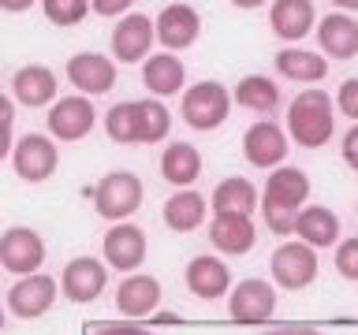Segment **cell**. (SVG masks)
<instances>
[{"mask_svg": "<svg viewBox=\"0 0 358 335\" xmlns=\"http://www.w3.org/2000/svg\"><path fill=\"white\" fill-rule=\"evenodd\" d=\"M306 198H310V179L302 168H280V172L268 175V183L262 190V216L268 223V231L291 234L295 212L302 209Z\"/></svg>", "mask_w": 358, "mask_h": 335, "instance_id": "cell-1", "label": "cell"}, {"mask_svg": "<svg viewBox=\"0 0 358 335\" xmlns=\"http://www.w3.org/2000/svg\"><path fill=\"white\" fill-rule=\"evenodd\" d=\"M287 131L291 138L306 149H321L336 131V112H332V97L324 89H302L287 108Z\"/></svg>", "mask_w": 358, "mask_h": 335, "instance_id": "cell-2", "label": "cell"}, {"mask_svg": "<svg viewBox=\"0 0 358 335\" xmlns=\"http://www.w3.org/2000/svg\"><path fill=\"white\" fill-rule=\"evenodd\" d=\"M183 123L194 131H217L231 112V94L220 82H194L183 94Z\"/></svg>", "mask_w": 358, "mask_h": 335, "instance_id": "cell-3", "label": "cell"}, {"mask_svg": "<svg viewBox=\"0 0 358 335\" xmlns=\"http://www.w3.org/2000/svg\"><path fill=\"white\" fill-rule=\"evenodd\" d=\"M142 205V179L134 172H108L94 186V209L105 220H127Z\"/></svg>", "mask_w": 358, "mask_h": 335, "instance_id": "cell-4", "label": "cell"}, {"mask_svg": "<svg viewBox=\"0 0 358 335\" xmlns=\"http://www.w3.org/2000/svg\"><path fill=\"white\" fill-rule=\"evenodd\" d=\"M268 265H273V279L284 290H302L317 279V253H313V246H306L302 239L284 242Z\"/></svg>", "mask_w": 358, "mask_h": 335, "instance_id": "cell-5", "label": "cell"}, {"mask_svg": "<svg viewBox=\"0 0 358 335\" xmlns=\"http://www.w3.org/2000/svg\"><path fill=\"white\" fill-rule=\"evenodd\" d=\"M56 164H60V153H56V142H49L45 134H27V138L15 142V153H11V168L22 183H45L52 179Z\"/></svg>", "mask_w": 358, "mask_h": 335, "instance_id": "cell-6", "label": "cell"}, {"mask_svg": "<svg viewBox=\"0 0 358 335\" xmlns=\"http://www.w3.org/2000/svg\"><path fill=\"white\" fill-rule=\"evenodd\" d=\"M45 265V242L30 228H8L0 234V268L15 276H30Z\"/></svg>", "mask_w": 358, "mask_h": 335, "instance_id": "cell-7", "label": "cell"}, {"mask_svg": "<svg viewBox=\"0 0 358 335\" xmlns=\"http://www.w3.org/2000/svg\"><path fill=\"white\" fill-rule=\"evenodd\" d=\"M97 123V112L90 105V97H60L49 112V134L60 142H83Z\"/></svg>", "mask_w": 358, "mask_h": 335, "instance_id": "cell-8", "label": "cell"}, {"mask_svg": "<svg viewBox=\"0 0 358 335\" xmlns=\"http://www.w3.org/2000/svg\"><path fill=\"white\" fill-rule=\"evenodd\" d=\"M153 38L164 45V49H190L201 38V15L190 4H168L161 15L153 19Z\"/></svg>", "mask_w": 358, "mask_h": 335, "instance_id": "cell-9", "label": "cell"}, {"mask_svg": "<svg viewBox=\"0 0 358 335\" xmlns=\"http://www.w3.org/2000/svg\"><path fill=\"white\" fill-rule=\"evenodd\" d=\"M276 309V290L265 279H243L228 298V313L235 324H262Z\"/></svg>", "mask_w": 358, "mask_h": 335, "instance_id": "cell-10", "label": "cell"}, {"mask_svg": "<svg viewBox=\"0 0 358 335\" xmlns=\"http://www.w3.org/2000/svg\"><path fill=\"white\" fill-rule=\"evenodd\" d=\"M153 19L142 15V11H123V19L116 22V30H112V52H116L120 64H138L145 60V52H150L153 45Z\"/></svg>", "mask_w": 358, "mask_h": 335, "instance_id": "cell-11", "label": "cell"}, {"mask_svg": "<svg viewBox=\"0 0 358 335\" xmlns=\"http://www.w3.org/2000/svg\"><path fill=\"white\" fill-rule=\"evenodd\" d=\"M67 78L75 82L78 94L101 97L116 86V64L101 52H75L71 60H67Z\"/></svg>", "mask_w": 358, "mask_h": 335, "instance_id": "cell-12", "label": "cell"}, {"mask_svg": "<svg viewBox=\"0 0 358 335\" xmlns=\"http://www.w3.org/2000/svg\"><path fill=\"white\" fill-rule=\"evenodd\" d=\"M287 145H291L287 134L280 131L273 119L254 123V127L243 134V156H246L254 168H276V164H284Z\"/></svg>", "mask_w": 358, "mask_h": 335, "instance_id": "cell-13", "label": "cell"}, {"mask_svg": "<svg viewBox=\"0 0 358 335\" xmlns=\"http://www.w3.org/2000/svg\"><path fill=\"white\" fill-rule=\"evenodd\" d=\"M52 302H56V283L41 272L22 276L19 283L8 290V309L22 320H34V317H41V313H49Z\"/></svg>", "mask_w": 358, "mask_h": 335, "instance_id": "cell-14", "label": "cell"}, {"mask_svg": "<svg viewBox=\"0 0 358 335\" xmlns=\"http://www.w3.org/2000/svg\"><path fill=\"white\" fill-rule=\"evenodd\" d=\"M105 279H108V272L101 261H94V257H75V261H67L64 276H60V290L75 306H86V302H94L105 290Z\"/></svg>", "mask_w": 358, "mask_h": 335, "instance_id": "cell-15", "label": "cell"}, {"mask_svg": "<svg viewBox=\"0 0 358 335\" xmlns=\"http://www.w3.org/2000/svg\"><path fill=\"white\" fill-rule=\"evenodd\" d=\"M209 242L224 253H250L254 242H257V231H254V220L246 212H217L209 223Z\"/></svg>", "mask_w": 358, "mask_h": 335, "instance_id": "cell-16", "label": "cell"}, {"mask_svg": "<svg viewBox=\"0 0 358 335\" xmlns=\"http://www.w3.org/2000/svg\"><path fill=\"white\" fill-rule=\"evenodd\" d=\"M105 261L120 272H134L145 261V231L134 228V223H116L105 234Z\"/></svg>", "mask_w": 358, "mask_h": 335, "instance_id": "cell-17", "label": "cell"}, {"mask_svg": "<svg viewBox=\"0 0 358 335\" xmlns=\"http://www.w3.org/2000/svg\"><path fill=\"white\" fill-rule=\"evenodd\" d=\"M317 41L321 52H329L332 60H355L358 56V22L343 11H332L317 22Z\"/></svg>", "mask_w": 358, "mask_h": 335, "instance_id": "cell-18", "label": "cell"}, {"mask_svg": "<svg viewBox=\"0 0 358 335\" xmlns=\"http://www.w3.org/2000/svg\"><path fill=\"white\" fill-rule=\"evenodd\" d=\"M56 75L49 71V67H41V64H27V67H19L15 78H11V94H15L19 105H27V108H45L49 100H56Z\"/></svg>", "mask_w": 358, "mask_h": 335, "instance_id": "cell-19", "label": "cell"}, {"mask_svg": "<svg viewBox=\"0 0 358 335\" xmlns=\"http://www.w3.org/2000/svg\"><path fill=\"white\" fill-rule=\"evenodd\" d=\"M268 22H273V34L284 41H302L313 30V0H273V11H268Z\"/></svg>", "mask_w": 358, "mask_h": 335, "instance_id": "cell-20", "label": "cell"}, {"mask_svg": "<svg viewBox=\"0 0 358 335\" xmlns=\"http://www.w3.org/2000/svg\"><path fill=\"white\" fill-rule=\"evenodd\" d=\"M142 82L145 89H150L153 97H172L183 89L187 82V67L179 56L172 52H157V56H145V64H142Z\"/></svg>", "mask_w": 358, "mask_h": 335, "instance_id": "cell-21", "label": "cell"}, {"mask_svg": "<svg viewBox=\"0 0 358 335\" xmlns=\"http://www.w3.org/2000/svg\"><path fill=\"white\" fill-rule=\"evenodd\" d=\"M157 302H161V283H157L153 276H127L116 290V309L123 313V317H150V313L157 309Z\"/></svg>", "mask_w": 358, "mask_h": 335, "instance_id": "cell-22", "label": "cell"}, {"mask_svg": "<svg viewBox=\"0 0 358 335\" xmlns=\"http://www.w3.org/2000/svg\"><path fill=\"white\" fill-rule=\"evenodd\" d=\"M291 231H295L306 246L321 250V246H336V239H340V220H336V212L324 209V205H306V209L295 212V228Z\"/></svg>", "mask_w": 358, "mask_h": 335, "instance_id": "cell-23", "label": "cell"}, {"mask_svg": "<svg viewBox=\"0 0 358 335\" xmlns=\"http://www.w3.org/2000/svg\"><path fill=\"white\" fill-rule=\"evenodd\" d=\"M187 287L194 290L198 298L213 302V298H220L224 290L231 287V272H228V265H224V261L201 253V257H194V261L187 265Z\"/></svg>", "mask_w": 358, "mask_h": 335, "instance_id": "cell-24", "label": "cell"}, {"mask_svg": "<svg viewBox=\"0 0 358 335\" xmlns=\"http://www.w3.org/2000/svg\"><path fill=\"white\" fill-rule=\"evenodd\" d=\"M161 175L172 186H190L201 175V153L190 142H172L161 156Z\"/></svg>", "mask_w": 358, "mask_h": 335, "instance_id": "cell-25", "label": "cell"}, {"mask_svg": "<svg viewBox=\"0 0 358 335\" xmlns=\"http://www.w3.org/2000/svg\"><path fill=\"white\" fill-rule=\"evenodd\" d=\"M276 71L291 82H321L329 75V60L310 49H284L276 52Z\"/></svg>", "mask_w": 358, "mask_h": 335, "instance_id": "cell-26", "label": "cell"}, {"mask_svg": "<svg viewBox=\"0 0 358 335\" xmlns=\"http://www.w3.org/2000/svg\"><path fill=\"white\" fill-rule=\"evenodd\" d=\"M201 220H206V198H201L198 190L179 186L176 194L164 201V223L172 231H194Z\"/></svg>", "mask_w": 358, "mask_h": 335, "instance_id": "cell-27", "label": "cell"}, {"mask_svg": "<svg viewBox=\"0 0 358 335\" xmlns=\"http://www.w3.org/2000/svg\"><path fill=\"white\" fill-rule=\"evenodd\" d=\"M168 131H172V116H168V108L161 105V100L157 97L134 100V145L161 142Z\"/></svg>", "mask_w": 358, "mask_h": 335, "instance_id": "cell-28", "label": "cell"}, {"mask_svg": "<svg viewBox=\"0 0 358 335\" xmlns=\"http://www.w3.org/2000/svg\"><path fill=\"white\" fill-rule=\"evenodd\" d=\"M209 205H213V212H246V216H250L254 205H257V190H254L250 179L231 175V179H224V183H217Z\"/></svg>", "mask_w": 358, "mask_h": 335, "instance_id": "cell-29", "label": "cell"}, {"mask_svg": "<svg viewBox=\"0 0 358 335\" xmlns=\"http://www.w3.org/2000/svg\"><path fill=\"white\" fill-rule=\"evenodd\" d=\"M235 100L250 112H273L280 105V89L273 78L265 75H246L239 86H235Z\"/></svg>", "mask_w": 358, "mask_h": 335, "instance_id": "cell-30", "label": "cell"}, {"mask_svg": "<svg viewBox=\"0 0 358 335\" xmlns=\"http://www.w3.org/2000/svg\"><path fill=\"white\" fill-rule=\"evenodd\" d=\"M105 134L120 145H134V100H120L105 116Z\"/></svg>", "mask_w": 358, "mask_h": 335, "instance_id": "cell-31", "label": "cell"}, {"mask_svg": "<svg viewBox=\"0 0 358 335\" xmlns=\"http://www.w3.org/2000/svg\"><path fill=\"white\" fill-rule=\"evenodd\" d=\"M45 19L56 22V27H78L90 11V0H41Z\"/></svg>", "mask_w": 358, "mask_h": 335, "instance_id": "cell-32", "label": "cell"}, {"mask_svg": "<svg viewBox=\"0 0 358 335\" xmlns=\"http://www.w3.org/2000/svg\"><path fill=\"white\" fill-rule=\"evenodd\" d=\"M336 272L358 283V239H343L336 246Z\"/></svg>", "mask_w": 358, "mask_h": 335, "instance_id": "cell-33", "label": "cell"}, {"mask_svg": "<svg viewBox=\"0 0 358 335\" xmlns=\"http://www.w3.org/2000/svg\"><path fill=\"white\" fill-rule=\"evenodd\" d=\"M336 108H340L347 119L358 123V78H347V82L340 86V94H336Z\"/></svg>", "mask_w": 358, "mask_h": 335, "instance_id": "cell-34", "label": "cell"}, {"mask_svg": "<svg viewBox=\"0 0 358 335\" xmlns=\"http://www.w3.org/2000/svg\"><path fill=\"white\" fill-rule=\"evenodd\" d=\"M134 0H90V11H97L101 19H112V15H123V11H131Z\"/></svg>", "mask_w": 358, "mask_h": 335, "instance_id": "cell-35", "label": "cell"}, {"mask_svg": "<svg viewBox=\"0 0 358 335\" xmlns=\"http://www.w3.org/2000/svg\"><path fill=\"white\" fill-rule=\"evenodd\" d=\"M343 161H347V164H351L355 172H358V123H355V127L343 134Z\"/></svg>", "mask_w": 358, "mask_h": 335, "instance_id": "cell-36", "label": "cell"}, {"mask_svg": "<svg viewBox=\"0 0 358 335\" xmlns=\"http://www.w3.org/2000/svg\"><path fill=\"white\" fill-rule=\"evenodd\" d=\"M94 335H153L145 328H131V324H105V328H97Z\"/></svg>", "mask_w": 358, "mask_h": 335, "instance_id": "cell-37", "label": "cell"}, {"mask_svg": "<svg viewBox=\"0 0 358 335\" xmlns=\"http://www.w3.org/2000/svg\"><path fill=\"white\" fill-rule=\"evenodd\" d=\"M38 0H0V8L4 11H11V15H22V11H30Z\"/></svg>", "mask_w": 358, "mask_h": 335, "instance_id": "cell-38", "label": "cell"}, {"mask_svg": "<svg viewBox=\"0 0 358 335\" xmlns=\"http://www.w3.org/2000/svg\"><path fill=\"white\" fill-rule=\"evenodd\" d=\"M265 335H321V332L317 328H302V324H291V328H273Z\"/></svg>", "mask_w": 358, "mask_h": 335, "instance_id": "cell-39", "label": "cell"}, {"mask_svg": "<svg viewBox=\"0 0 358 335\" xmlns=\"http://www.w3.org/2000/svg\"><path fill=\"white\" fill-rule=\"evenodd\" d=\"M11 156V123H0V161Z\"/></svg>", "mask_w": 358, "mask_h": 335, "instance_id": "cell-40", "label": "cell"}, {"mask_svg": "<svg viewBox=\"0 0 358 335\" xmlns=\"http://www.w3.org/2000/svg\"><path fill=\"white\" fill-rule=\"evenodd\" d=\"M0 123H15V105L8 94H0Z\"/></svg>", "mask_w": 358, "mask_h": 335, "instance_id": "cell-41", "label": "cell"}, {"mask_svg": "<svg viewBox=\"0 0 358 335\" xmlns=\"http://www.w3.org/2000/svg\"><path fill=\"white\" fill-rule=\"evenodd\" d=\"M231 4H235V8H243V11H254V8H262L265 0H231Z\"/></svg>", "mask_w": 358, "mask_h": 335, "instance_id": "cell-42", "label": "cell"}, {"mask_svg": "<svg viewBox=\"0 0 358 335\" xmlns=\"http://www.w3.org/2000/svg\"><path fill=\"white\" fill-rule=\"evenodd\" d=\"M336 8H343V11H358V0H332Z\"/></svg>", "mask_w": 358, "mask_h": 335, "instance_id": "cell-43", "label": "cell"}, {"mask_svg": "<svg viewBox=\"0 0 358 335\" xmlns=\"http://www.w3.org/2000/svg\"><path fill=\"white\" fill-rule=\"evenodd\" d=\"M0 328H4V309H0Z\"/></svg>", "mask_w": 358, "mask_h": 335, "instance_id": "cell-44", "label": "cell"}]
</instances>
